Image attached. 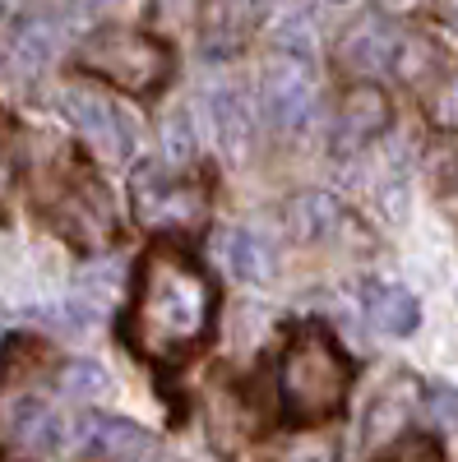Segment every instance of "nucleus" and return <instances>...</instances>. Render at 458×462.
<instances>
[{
	"instance_id": "27",
	"label": "nucleus",
	"mask_w": 458,
	"mask_h": 462,
	"mask_svg": "<svg viewBox=\"0 0 458 462\" xmlns=\"http://www.w3.org/2000/svg\"><path fill=\"white\" fill-rule=\"evenodd\" d=\"M444 19H449V23L458 28V0H449V5H444Z\"/></svg>"
},
{
	"instance_id": "6",
	"label": "nucleus",
	"mask_w": 458,
	"mask_h": 462,
	"mask_svg": "<svg viewBox=\"0 0 458 462\" xmlns=\"http://www.w3.org/2000/svg\"><path fill=\"white\" fill-rule=\"evenodd\" d=\"M61 111L70 116V125L79 130L93 148L107 152V158H130V148H135V121L111 97H102L93 88H65L61 93Z\"/></svg>"
},
{
	"instance_id": "20",
	"label": "nucleus",
	"mask_w": 458,
	"mask_h": 462,
	"mask_svg": "<svg viewBox=\"0 0 458 462\" xmlns=\"http://www.w3.org/2000/svg\"><path fill=\"white\" fill-rule=\"evenodd\" d=\"M42 319L51 324V328H61V333H93V324H98V310L89 300H61V305H47L42 310Z\"/></svg>"
},
{
	"instance_id": "7",
	"label": "nucleus",
	"mask_w": 458,
	"mask_h": 462,
	"mask_svg": "<svg viewBox=\"0 0 458 462\" xmlns=\"http://www.w3.org/2000/svg\"><path fill=\"white\" fill-rule=\"evenodd\" d=\"M65 32H74L65 5H37L28 10L14 28H10V42H5V60L14 74H37L47 69L65 42Z\"/></svg>"
},
{
	"instance_id": "1",
	"label": "nucleus",
	"mask_w": 458,
	"mask_h": 462,
	"mask_svg": "<svg viewBox=\"0 0 458 462\" xmlns=\"http://www.w3.org/2000/svg\"><path fill=\"white\" fill-rule=\"evenodd\" d=\"M218 291L200 259L181 245H153L139 263L126 342L153 365H176L209 337Z\"/></svg>"
},
{
	"instance_id": "14",
	"label": "nucleus",
	"mask_w": 458,
	"mask_h": 462,
	"mask_svg": "<svg viewBox=\"0 0 458 462\" xmlns=\"http://www.w3.org/2000/svg\"><path fill=\"white\" fill-rule=\"evenodd\" d=\"M218 259H222V268L232 273L237 282H269L274 278V250L264 245L250 226H222L218 231Z\"/></svg>"
},
{
	"instance_id": "18",
	"label": "nucleus",
	"mask_w": 458,
	"mask_h": 462,
	"mask_svg": "<svg viewBox=\"0 0 458 462\" xmlns=\"http://www.w3.org/2000/svg\"><path fill=\"white\" fill-rule=\"evenodd\" d=\"M287 222H292V236L296 241H329L338 222H342V208L333 195H320V189H305V195H296L287 204Z\"/></svg>"
},
{
	"instance_id": "9",
	"label": "nucleus",
	"mask_w": 458,
	"mask_h": 462,
	"mask_svg": "<svg viewBox=\"0 0 458 462\" xmlns=\"http://www.w3.org/2000/svg\"><path fill=\"white\" fill-rule=\"evenodd\" d=\"M389 97L379 93L375 84H352L338 102V116H333V152L338 158H352L366 143H375L379 134L389 130Z\"/></svg>"
},
{
	"instance_id": "2",
	"label": "nucleus",
	"mask_w": 458,
	"mask_h": 462,
	"mask_svg": "<svg viewBox=\"0 0 458 462\" xmlns=\"http://www.w3.org/2000/svg\"><path fill=\"white\" fill-rule=\"evenodd\" d=\"M352 389V361L338 346V337L320 324H305L292 333L278 361V398L296 426L329 420Z\"/></svg>"
},
{
	"instance_id": "3",
	"label": "nucleus",
	"mask_w": 458,
	"mask_h": 462,
	"mask_svg": "<svg viewBox=\"0 0 458 462\" xmlns=\"http://www.w3.org/2000/svg\"><path fill=\"white\" fill-rule=\"evenodd\" d=\"M74 60H79V69L139 97L163 88L172 74V51L153 32H139V28H98L79 42Z\"/></svg>"
},
{
	"instance_id": "8",
	"label": "nucleus",
	"mask_w": 458,
	"mask_h": 462,
	"mask_svg": "<svg viewBox=\"0 0 458 462\" xmlns=\"http://www.w3.org/2000/svg\"><path fill=\"white\" fill-rule=\"evenodd\" d=\"M70 444L98 457V462H148L153 457V435L139 430L126 416H93L84 411L70 426Z\"/></svg>"
},
{
	"instance_id": "11",
	"label": "nucleus",
	"mask_w": 458,
	"mask_h": 462,
	"mask_svg": "<svg viewBox=\"0 0 458 462\" xmlns=\"http://www.w3.org/2000/svg\"><path fill=\"white\" fill-rule=\"evenodd\" d=\"M51 217L61 222L65 236L84 241V245H98V241L111 236V204L84 171H79V180H70L65 195L51 204Z\"/></svg>"
},
{
	"instance_id": "19",
	"label": "nucleus",
	"mask_w": 458,
	"mask_h": 462,
	"mask_svg": "<svg viewBox=\"0 0 458 462\" xmlns=\"http://www.w3.org/2000/svg\"><path fill=\"white\" fill-rule=\"evenodd\" d=\"M111 389V379L98 361H70L61 370V393L65 398H102Z\"/></svg>"
},
{
	"instance_id": "25",
	"label": "nucleus",
	"mask_w": 458,
	"mask_h": 462,
	"mask_svg": "<svg viewBox=\"0 0 458 462\" xmlns=\"http://www.w3.org/2000/svg\"><path fill=\"white\" fill-rule=\"evenodd\" d=\"M379 462H444V453H440L435 439H422V435H416V439H403L398 448H389Z\"/></svg>"
},
{
	"instance_id": "26",
	"label": "nucleus",
	"mask_w": 458,
	"mask_h": 462,
	"mask_svg": "<svg viewBox=\"0 0 458 462\" xmlns=\"http://www.w3.org/2000/svg\"><path fill=\"white\" fill-rule=\"evenodd\" d=\"M426 411H431V420H435V426H449V430H458V389H431V398H426Z\"/></svg>"
},
{
	"instance_id": "4",
	"label": "nucleus",
	"mask_w": 458,
	"mask_h": 462,
	"mask_svg": "<svg viewBox=\"0 0 458 462\" xmlns=\"http://www.w3.org/2000/svg\"><path fill=\"white\" fill-rule=\"evenodd\" d=\"M130 204L148 231H185L209 213V189L163 162H139L130 176Z\"/></svg>"
},
{
	"instance_id": "15",
	"label": "nucleus",
	"mask_w": 458,
	"mask_h": 462,
	"mask_svg": "<svg viewBox=\"0 0 458 462\" xmlns=\"http://www.w3.org/2000/svg\"><path fill=\"white\" fill-rule=\"evenodd\" d=\"M10 435H14V444L28 448V453H61V448L70 444V426L61 420V411L47 407V402H37V398L14 402V411H10Z\"/></svg>"
},
{
	"instance_id": "23",
	"label": "nucleus",
	"mask_w": 458,
	"mask_h": 462,
	"mask_svg": "<svg viewBox=\"0 0 458 462\" xmlns=\"http://www.w3.org/2000/svg\"><path fill=\"white\" fill-rule=\"evenodd\" d=\"M278 462H338V444L324 435H301L296 444L278 453Z\"/></svg>"
},
{
	"instance_id": "5",
	"label": "nucleus",
	"mask_w": 458,
	"mask_h": 462,
	"mask_svg": "<svg viewBox=\"0 0 458 462\" xmlns=\"http://www.w3.org/2000/svg\"><path fill=\"white\" fill-rule=\"evenodd\" d=\"M315 74H311V60H296V56H278L264 65L259 74V111L264 121L283 134H296L311 125L315 116Z\"/></svg>"
},
{
	"instance_id": "16",
	"label": "nucleus",
	"mask_w": 458,
	"mask_h": 462,
	"mask_svg": "<svg viewBox=\"0 0 458 462\" xmlns=\"http://www.w3.org/2000/svg\"><path fill=\"white\" fill-rule=\"evenodd\" d=\"M366 319L389 337H407L416 328V319H422V310H416V300L398 282H370L366 287Z\"/></svg>"
},
{
	"instance_id": "12",
	"label": "nucleus",
	"mask_w": 458,
	"mask_h": 462,
	"mask_svg": "<svg viewBox=\"0 0 458 462\" xmlns=\"http://www.w3.org/2000/svg\"><path fill=\"white\" fill-rule=\"evenodd\" d=\"M338 56H342V65L357 69V74H375V69L398 65V56H403V37H398L385 19H361L348 37H342Z\"/></svg>"
},
{
	"instance_id": "10",
	"label": "nucleus",
	"mask_w": 458,
	"mask_h": 462,
	"mask_svg": "<svg viewBox=\"0 0 458 462\" xmlns=\"http://www.w3.org/2000/svg\"><path fill=\"white\" fill-rule=\"evenodd\" d=\"M259 0H204L200 5V47L213 60L237 56L259 28Z\"/></svg>"
},
{
	"instance_id": "21",
	"label": "nucleus",
	"mask_w": 458,
	"mask_h": 462,
	"mask_svg": "<svg viewBox=\"0 0 458 462\" xmlns=\"http://www.w3.org/2000/svg\"><path fill=\"white\" fill-rule=\"evenodd\" d=\"M426 106H431V116H435V125L458 130V69H444V74H440L435 88H431V97H426Z\"/></svg>"
},
{
	"instance_id": "17",
	"label": "nucleus",
	"mask_w": 458,
	"mask_h": 462,
	"mask_svg": "<svg viewBox=\"0 0 458 462\" xmlns=\"http://www.w3.org/2000/svg\"><path fill=\"white\" fill-rule=\"evenodd\" d=\"M209 121H213V134L222 148L241 152L250 143V130H255V116H250V102L241 97V88L232 84H218L209 93Z\"/></svg>"
},
{
	"instance_id": "13",
	"label": "nucleus",
	"mask_w": 458,
	"mask_h": 462,
	"mask_svg": "<svg viewBox=\"0 0 458 462\" xmlns=\"http://www.w3.org/2000/svg\"><path fill=\"white\" fill-rule=\"evenodd\" d=\"M412 407H416V379L412 374H394L385 389L375 393L370 411H366V444L379 448V444H389L407 430V420H412Z\"/></svg>"
},
{
	"instance_id": "22",
	"label": "nucleus",
	"mask_w": 458,
	"mask_h": 462,
	"mask_svg": "<svg viewBox=\"0 0 458 462\" xmlns=\"http://www.w3.org/2000/svg\"><path fill=\"white\" fill-rule=\"evenodd\" d=\"M163 139H167L163 148H167L172 162H190V158H195V125H190V111H172L167 116Z\"/></svg>"
},
{
	"instance_id": "24",
	"label": "nucleus",
	"mask_w": 458,
	"mask_h": 462,
	"mask_svg": "<svg viewBox=\"0 0 458 462\" xmlns=\"http://www.w3.org/2000/svg\"><path fill=\"white\" fill-rule=\"evenodd\" d=\"M278 47H283V56L311 60V56H315V42H311V23H305V19H296V14H287V19H283V32H278Z\"/></svg>"
}]
</instances>
